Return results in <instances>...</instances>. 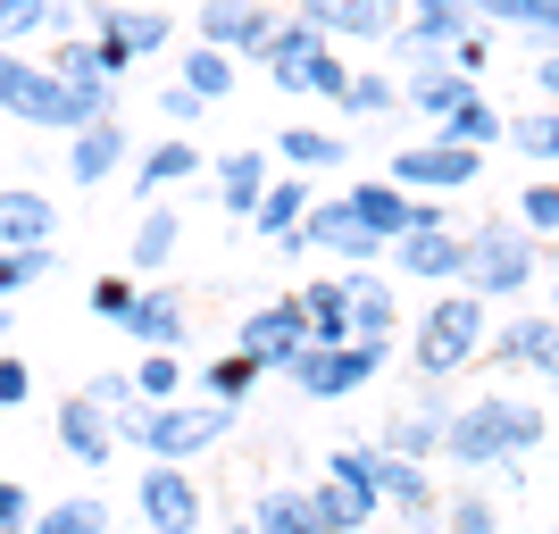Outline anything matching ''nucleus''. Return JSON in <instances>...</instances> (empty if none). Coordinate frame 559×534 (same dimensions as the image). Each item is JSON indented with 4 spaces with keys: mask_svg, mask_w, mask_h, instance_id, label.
<instances>
[{
    "mask_svg": "<svg viewBox=\"0 0 559 534\" xmlns=\"http://www.w3.org/2000/svg\"><path fill=\"white\" fill-rule=\"evenodd\" d=\"M134 293H142V284L134 276H117V268H109V276H93V318H126V309H134Z\"/></svg>",
    "mask_w": 559,
    "mask_h": 534,
    "instance_id": "46",
    "label": "nucleus"
},
{
    "mask_svg": "<svg viewBox=\"0 0 559 534\" xmlns=\"http://www.w3.org/2000/svg\"><path fill=\"white\" fill-rule=\"evenodd\" d=\"M401 9H409V0H401Z\"/></svg>",
    "mask_w": 559,
    "mask_h": 534,
    "instance_id": "58",
    "label": "nucleus"
},
{
    "mask_svg": "<svg viewBox=\"0 0 559 534\" xmlns=\"http://www.w3.org/2000/svg\"><path fill=\"white\" fill-rule=\"evenodd\" d=\"M485 301H476V293H443V301L426 309L418 318V334H409V359H418V376L426 384H451V376L460 368H476V359H485Z\"/></svg>",
    "mask_w": 559,
    "mask_h": 534,
    "instance_id": "3",
    "label": "nucleus"
},
{
    "mask_svg": "<svg viewBox=\"0 0 559 534\" xmlns=\"http://www.w3.org/2000/svg\"><path fill=\"white\" fill-rule=\"evenodd\" d=\"M418 25H476V0H409Z\"/></svg>",
    "mask_w": 559,
    "mask_h": 534,
    "instance_id": "51",
    "label": "nucleus"
},
{
    "mask_svg": "<svg viewBox=\"0 0 559 534\" xmlns=\"http://www.w3.org/2000/svg\"><path fill=\"white\" fill-rule=\"evenodd\" d=\"M234 351H242L259 376H284V368H293V359L309 351V318H301V301H293V293H284V301H259L251 318L234 325Z\"/></svg>",
    "mask_w": 559,
    "mask_h": 534,
    "instance_id": "6",
    "label": "nucleus"
},
{
    "mask_svg": "<svg viewBox=\"0 0 559 534\" xmlns=\"http://www.w3.org/2000/svg\"><path fill=\"white\" fill-rule=\"evenodd\" d=\"M43 68H50V75H68V84H100V59H93V43H84V34H59Z\"/></svg>",
    "mask_w": 559,
    "mask_h": 534,
    "instance_id": "42",
    "label": "nucleus"
},
{
    "mask_svg": "<svg viewBox=\"0 0 559 534\" xmlns=\"http://www.w3.org/2000/svg\"><path fill=\"white\" fill-rule=\"evenodd\" d=\"M84 401H93V410H109V418H117V410H134V376H126V368H100L93 376V384H84Z\"/></svg>",
    "mask_w": 559,
    "mask_h": 534,
    "instance_id": "45",
    "label": "nucleus"
},
{
    "mask_svg": "<svg viewBox=\"0 0 559 534\" xmlns=\"http://www.w3.org/2000/svg\"><path fill=\"white\" fill-rule=\"evenodd\" d=\"M476 176H485V151H460V142H401V151H393V176H384V185L443 201V192H467Z\"/></svg>",
    "mask_w": 559,
    "mask_h": 534,
    "instance_id": "7",
    "label": "nucleus"
},
{
    "mask_svg": "<svg viewBox=\"0 0 559 534\" xmlns=\"http://www.w3.org/2000/svg\"><path fill=\"white\" fill-rule=\"evenodd\" d=\"M384 359H393V343H334V351L309 343L284 376L301 384V401H350V393H368L376 376H384Z\"/></svg>",
    "mask_w": 559,
    "mask_h": 534,
    "instance_id": "4",
    "label": "nucleus"
},
{
    "mask_svg": "<svg viewBox=\"0 0 559 534\" xmlns=\"http://www.w3.org/2000/svg\"><path fill=\"white\" fill-rule=\"evenodd\" d=\"M210 176H217V210H226L234 226H251L259 192L276 185V167H267V151H259V142H242V151H226V159H217Z\"/></svg>",
    "mask_w": 559,
    "mask_h": 534,
    "instance_id": "17",
    "label": "nucleus"
},
{
    "mask_svg": "<svg viewBox=\"0 0 559 534\" xmlns=\"http://www.w3.org/2000/svg\"><path fill=\"white\" fill-rule=\"evenodd\" d=\"M376 493L401 510V526H435V510H443V501H435V476H426V460H393V451H384V476H376Z\"/></svg>",
    "mask_w": 559,
    "mask_h": 534,
    "instance_id": "25",
    "label": "nucleus"
},
{
    "mask_svg": "<svg viewBox=\"0 0 559 534\" xmlns=\"http://www.w3.org/2000/svg\"><path fill=\"white\" fill-rule=\"evenodd\" d=\"M301 493H309V510H318V526H326V534H368L376 510H384L368 485H350V476H334V467L318 476V485H301Z\"/></svg>",
    "mask_w": 559,
    "mask_h": 534,
    "instance_id": "20",
    "label": "nucleus"
},
{
    "mask_svg": "<svg viewBox=\"0 0 559 534\" xmlns=\"http://www.w3.org/2000/svg\"><path fill=\"white\" fill-rule=\"evenodd\" d=\"M543 435H551V418H543L535 401H518V393H476V401H460V410H451L443 460H451V467H510V460H526Z\"/></svg>",
    "mask_w": 559,
    "mask_h": 534,
    "instance_id": "1",
    "label": "nucleus"
},
{
    "mask_svg": "<svg viewBox=\"0 0 559 534\" xmlns=\"http://www.w3.org/2000/svg\"><path fill=\"white\" fill-rule=\"evenodd\" d=\"M201 142L192 134H167V142H151V151H142L134 159V201H159L167 185H192V176H201Z\"/></svg>",
    "mask_w": 559,
    "mask_h": 534,
    "instance_id": "23",
    "label": "nucleus"
},
{
    "mask_svg": "<svg viewBox=\"0 0 559 534\" xmlns=\"http://www.w3.org/2000/svg\"><path fill=\"white\" fill-rule=\"evenodd\" d=\"M25 393H34V368H25L17 351H0V410H17Z\"/></svg>",
    "mask_w": 559,
    "mask_h": 534,
    "instance_id": "52",
    "label": "nucleus"
},
{
    "mask_svg": "<svg viewBox=\"0 0 559 534\" xmlns=\"http://www.w3.org/2000/svg\"><path fill=\"white\" fill-rule=\"evenodd\" d=\"M451 68H460L467 84H476V75L492 68V25H467V34H460V50H451Z\"/></svg>",
    "mask_w": 559,
    "mask_h": 534,
    "instance_id": "48",
    "label": "nucleus"
},
{
    "mask_svg": "<svg viewBox=\"0 0 559 534\" xmlns=\"http://www.w3.org/2000/svg\"><path fill=\"white\" fill-rule=\"evenodd\" d=\"M0 534H34V493L0 476Z\"/></svg>",
    "mask_w": 559,
    "mask_h": 534,
    "instance_id": "49",
    "label": "nucleus"
},
{
    "mask_svg": "<svg viewBox=\"0 0 559 534\" xmlns=\"http://www.w3.org/2000/svg\"><path fill=\"white\" fill-rule=\"evenodd\" d=\"M251 384H259V368L242 359V351H217L210 368H201V401H234V410H242V393H251Z\"/></svg>",
    "mask_w": 559,
    "mask_h": 534,
    "instance_id": "38",
    "label": "nucleus"
},
{
    "mask_svg": "<svg viewBox=\"0 0 559 534\" xmlns=\"http://www.w3.org/2000/svg\"><path fill=\"white\" fill-rule=\"evenodd\" d=\"M510 142L526 151V159L559 167V109H526V117H510Z\"/></svg>",
    "mask_w": 559,
    "mask_h": 534,
    "instance_id": "39",
    "label": "nucleus"
},
{
    "mask_svg": "<svg viewBox=\"0 0 559 534\" xmlns=\"http://www.w3.org/2000/svg\"><path fill=\"white\" fill-rule=\"evenodd\" d=\"M134 510H142V534H201L210 526L201 476H192V467H167V460H151L134 476Z\"/></svg>",
    "mask_w": 559,
    "mask_h": 534,
    "instance_id": "5",
    "label": "nucleus"
},
{
    "mask_svg": "<svg viewBox=\"0 0 559 534\" xmlns=\"http://www.w3.org/2000/svg\"><path fill=\"white\" fill-rule=\"evenodd\" d=\"M518 226L535 234V242L559 234V185H526V192H518Z\"/></svg>",
    "mask_w": 559,
    "mask_h": 534,
    "instance_id": "44",
    "label": "nucleus"
},
{
    "mask_svg": "<svg viewBox=\"0 0 559 534\" xmlns=\"http://www.w3.org/2000/svg\"><path fill=\"white\" fill-rule=\"evenodd\" d=\"M467 93H476V84H467L460 68H418V75H401V109H418V117H435V126H443V117L460 109Z\"/></svg>",
    "mask_w": 559,
    "mask_h": 534,
    "instance_id": "28",
    "label": "nucleus"
},
{
    "mask_svg": "<svg viewBox=\"0 0 559 534\" xmlns=\"http://www.w3.org/2000/svg\"><path fill=\"white\" fill-rule=\"evenodd\" d=\"M9 334H17V318H9V301H0V343H9Z\"/></svg>",
    "mask_w": 559,
    "mask_h": 534,
    "instance_id": "54",
    "label": "nucleus"
},
{
    "mask_svg": "<svg viewBox=\"0 0 559 534\" xmlns=\"http://www.w3.org/2000/svg\"><path fill=\"white\" fill-rule=\"evenodd\" d=\"M59 268V251H0V301H17L25 284H43Z\"/></svg>",
    "mask_w": 559,
    "mask_h": 534,
    "instance_id": "41",
    "label": "nucleus"
},
{
    "mask_svg": "<svg viewBox=\"0 0 559 534\" xmlns=\"http://www.w3.org/2000/svg\"><path fill=\"white\" fill-rule=\"evenodd\" d=\"M84 25H93V43H117L126 59H151V50L176 43V25H167L159 9H126V0H93Z\"/></svg>",
    "mask_w": 559,
    "mask_h": 534,
    "instance_id": "14",
    "label": "nucleus"
},
{
    "mask_svg": "<svg viewBox=\"0 0 559 534\" xmlns=\"http://www.w3.org/2000/svg\"><path fill=\"white\" fill-rule=\"evenodd\" d=\"M34 34H75V0H0V50L34 43Z\"/></svg>",
    "mask_w": 559,
    "mask_h": 534,
    "instance_id": "26",
    "label": "nucleus"
},
{
    "mask_svg": "<svg viewBox=\"0 0 559 534\" xmlns=\"http://www.w3.org/2000/svg\"><path fill=\"white\" fill-rule=\"evenodd\" d=\"M443 435H451V401L435 393V384L384 418V451H393V460H443Z\"/></svg>",
    "mask_w": 559,
    "mask_h": 534,
    "instance_id": "13",
    "label": "nucleus"
},
{
    "mask_svg": "<svg viewBox=\"0 0 559 534\" xmlns=\"http://www.w3.org/2000/svg\"><path fill=\"white\" fill-rule=\"evenodd\" d=\"M309 201H318V192H309V176H276V185L259 192L251 226L267 234V242H284V234H293V226H301V217H309Z\"/></svg>",
    "mask_w": 559,
    "mask_h": 534,
    "instance_id": "32",
    "label": "nucleus"
},
{
    "mask_svg": "<svg viewBox=\"0 0 559 534\" xmlns=\"http://www.w3.org/2000/svg\"><path fill=\"white\" fill-rule=\"evenodd\" d=\"M117 325H126L142 351H185V343H192V301L176 293V284H142L134 309H126Z\"/></svg>",
    "mask_w": 559,
    "mask_h": 534,
    "instance_id": "11",
    "label": "nucleus"
},
{
    "mask_svg": "<svg viewBox=\"0 0 559 534\" xmlns=\"http://www.w3.org/2000/svg\"><path fill=\"white\" fill-rule=\"evenodd\" d=\"M284 251H326V259H343V268H376L384 242L350 217V201H309V217L284 234Z\"/></svg>",
    "mask_w": 559,
    "mask_h": 534,
    "instance_id": "8",
    "label": "nucleus"
},
{
    "mask_svg": "<svg viewBox=\"0 0 559 534\" xmlns=\"http://www.w3.org/2000/svg\"><path fill=\"white\" fill-rule=\"evenodd\" d=\"M59 451H68L75 467H109V460H117V426H109V410H93L84 393L59 401Z\"/></svg>",
    "mask_w": 559,
    "mask_h": 534,
    "instance_id": "21",
    "label": "nucleus"
},
{
    "mask_svg": "<svg viewBox=\"0 0 559 534\" xmlns=\"http://www.w3.org/2000/svg\"><path fill=\"white\" fill-rule=\"evenodd\" d=\"M159 117L176 126V134H185V126H201V117H210V100H201V93H185V84H167V93H159Z\"/></svg>",
    "mask_w": 559,
    "mask_h": 534,
    "instance_id": "50",
    "label": "nucleus"
},
{
    "mask_svg": "<svg viewBox=\"0 0 559 534\" xmlns=\"http://www.w3.org/2000/svg\"><path fill=\"white\" fill-rule=\"evenodd\" d=\"M343 309H350V343H393V325H401L393 276H376V268H343Z\"/></svg>",
    "mask_w": 559,
    "mask_h": 534,
    "instance_id": "15",
    "label": "nucleus"
},
{
    "mask_svg": "<svg viewBox=\"0 0 559 534\" xmlns=\"http://www.w3.org/2000/svg\"><path fill=\"white\" fill-rule=\"evenodd\" d=\"M350 75L359 68H343V59H334V43L318 50V59H309V75H301V93H318V100H334V109H343V93H350Z\"/></svg>",
    "mask_w": 559,
    "mask_h": 534,
    "instance_id": "43",
    "label": "nucleus"
},
{
    "mask_svg": "<svg viewBox=\"0 0 559 534\" xmlns=\"http://www.w3.org/2000/svg\"><path fill=\"white\" fill-rule=\"evenodd\" d=\"M234 68H242V59H226V50H210V43H192L185 50V75H176V84H185V93H201L217 109V100L234 93Z\"/></svg>",
    "mask_w": 559,
    "mask_h": 534,
    "instance_id": "37",
    "label": "nucleus"
},
{
    "mask_svg": "<svg viewBox=\"0 0 559 534\" xmlns=\"http://www.w3.org/2000/svg\"><path fill=\"white\" fill-rule=\"evenodd\" d=\"M293 301H301V318H309V343H318V351L350 343V309H343V276H318V284H301V293H293Z\"/></svg>",
    "mask_w": 559,
    "mask_h": 534,
    "instance_id": "29",
    "label": "nucleus"
},
{
    "mask_svg": "<svg viewBox=\"0 0 559 534\" xmlns=\"http://www.w3.org/2000/svg\"><path fill=\"white\" fill-rule=\"evenodd\" d=\"M126 151H134L126 117H100V126H84V134L68 142V176H75V185H109L117 167H126Z\"/></svg>",
    "mask_w": 559,
    "mask_h": 534,
    "instance_id": "22",
    "label": "nucleus"
},
{
    "mask_svg": "<svg viewBox=\"0 0 559 534\" xmlns=\"http://www.w3.org/2000/svg\"><path fill=\"white\" fill-rule=\"evenodd\" d=\"M343 109H350V117H393V109H401V84H393V75H376V68H368V75H350Z\"/></svg>",
    "mask_w": 559,
    "mask_h": 534,
    "instance_id": "40",
    "label": "nucleus"
},
{
    "mask_svg": "<svg viewBox=\"0 0 559 534\" xmlns=\"http://www.w3.org/2000/svg\"><path fill=\"white\" fill-rule=\"evenodd\" d=\"M476 25H510V34L559 43V0H476Z\"/></svg>",
    "mask_w": 559,
    "mask_h": 534,
    "instance_id": "34",
    "label": "nucleus"
},
{
    "mask_svg": "<svg viewBox=\"0 0 559 534\" xmlns=\"http://www.w3.org/2000/svg\"><path fill=\"white\" fill-rule=\"evenodd\" d=\"M435 142H460V151H492V142H510V117L492 109L485 93H467L460 109H451L443 126H435Z\"/></svg>",
    "mask_w": 559,
    "mask_h": 534,
    "instance_id": "30",
    "label": "nucleus"
},
{
    "mask_svg": "<svg viewBox=\"0 0 559 534\" xmlns=\"http://www.w3.org/2000/svg\"><path fill=\"white\" fill-rule=\"evenodd\" d=\"M34 534H109V501L100 493H68V501L34 510Z\"/></svg>",
    "mask_w": 559,
    "mask_h": 534,
    "instance_id": "35",
    "label": "nucleus"
},
{
    "mask_svg": "<svg viewBox=\"0 0 559 534\" xmlns=\"http://www.w3.org/2000/svg\"><path fill=\"white\" fill-rule=\"evenodd\" d=\"M293 17L318 34V43H393L401 34V0H301Z\"/></svg>",
    "mask_w": 559,
    "mask_h": 534,
    "instance_id": "10",
    "label": "nucleus"
},
{
    "mask_svg": "<svg viewBox=\"0 0 559 534\" xmlns=\"http://www.w3.org/2000/svg\"><path fill=\"white\" fill-rule=\"evenodd\" d=\"M393 268H401V276H418V284H451V276H460V226L401 234V242H393Z\"/></svg>",
    "mask_w": 559,
    "mask_h": 534,
    "instance_id": "24",
    "label": "nucleus"
},
{
    "mask_svg": "<svg viewBox=\"0 0 559 534\" xmlns=\"http://www.w3.org/2000/svg\"><path fill=\"white\" fill-rule=\"evenodd\" d=\"M535 84L551 93V109H559V50H543V59H535Z\"/></svg>",
    "mask_w": 559,
    "mask_h": 534,
    "instance_id": "53",
    "label": "nucleus"
},
{
    "mask_svg": "<svg viewBox=\"0 0 559 534\" xmlns=\"http://www.w3.org/2000/svg\"><path fill=\"white\" fill-rule=\"evenodd\" d=\"M126 376H134V393L151 401V410H159V401H185V393H192V376H185V359H176V351H142Z\"/></svg>",
    "mask_w": 559,
    "mask_h": 534,
    "instance_id": "36",
    "label": "nucleus"
},
{
    "mask_svg": "<svg viewBox=\"0 0 559 534\" xmlns=\"http://www.w3.org/2000/svg\"><path fill=\"white\" fill-rule=\"evenodd\" d=\"M343 201H350V217H359V226H368L376 242H384V251H393L401 234L418 226V192H401V185H384V176H368V185H350Z\"/></svg>",
    "mask_w": 559,
    "mask_h": 534,
    "instance_id": "18",
    "label": "nucleus"
},
{
    "mask_svg": "<svg viewBox=\"0 0 559 534\" xmlns=\"http://www.w3.org/2000/svg\"><path fill=\"white\" fill-rule=\"evenodd\" d=\"M318 50H326V43H318L301 17H276V34H267V50H259V68L276 75L284 93H301V75H309V59H318Z\"/></svg>",
    "mask_w": 559,
    "mask_h": 534,
    "instance_id": "27",
    "label": "nucleus"
},
{
    "mask_svg": "<svg viewBox=\"0 0 559 534\" xmlns=\"http://www.w3.org/2000/svg\"><path fill=\"white\" fill-rule=\"evenodd\" d=\"M443 534H492V501L485 493H460V501L443 510Z\"/></svg>",
    "mask_w": 559,
    "mask_h": 534,
    "instance_id": "47",
    "label": "nucleus"
},
{
    "mask_svg": "<svg viewBox=\"0 0 559 534\" xmlns=\"http://www.w3.org/2000/svg\"><path fill=\"white\" fill-rule=\"evenodd\" d=\"M251 534H326V526H318V510H309L301 485H267L259 510H251Z\"/></svg>",
    "mask_w": 559,
    "mask_h": 534,
    "instance_id": "33",
    "label": "nucleus"
},
{
    "mask_svg": "<svg viewBox=\"0 0 559 534\" xmlns=\"http://www.w3.org/2000/svg\"><path fill=\"white\" fill-rule=\"evenodd\" d=\"M535 276H543V242L518 226V217H485V226L460 234V284L476 301H510V293H526Z\"/></svg>",
    "mask_w": 559,
    "mask_h": 534,
    "instance_id": "2",
    "label": "nucleus"
},
{
    "mask_svg": "<svg viewBox=\"0 0 559 534\" xmlns=\"http://www.w3.org/2000/svg\"><path fill=\"white\" fill-rule=\"evenodd\" d=\"M551 318H559V268H551Z\"/></svg>",
    "mask_w": 559,
    "mask_h": 534,
    "instance_id": "55",
    "label": "nucleus"
},
{
    "mask_svg": "<svg viewBox=\"0 0 559 534\" xmlns=\"http://www.w3.org/2000/svg\"><path fill=\"white\" fill-rule=\"evenodd\" d=\"M0 426H9V410H0Z\"/></svg>",
    "mask_w": 559,
    "mask_h": 534,
    "instance_id": "57",
    "label": "nucleus"
},
{
    "mask_svg": "<svg viewBox=\"0 0 559 534\" xmlns=\"http://www.w3.org/2000/svg\"><path fill=\"white\" fill-rule=\"evenodd\" d=\"M485 359H501V368H535V376H559V318H551V309H526V318L492 325V334H485Z\"/></svg>",
    "mask_w": 559,
    "mask_h": 534,
    "instance_id": "12",
    "label": "nucleus"
},
{
    "mask_svg": "<svg viewBox=\"0 0 559 534\" xmlns=\"http://www.w3.org/2000/svg\"><path fill=\"white\" fill-rule=\"evenodd\" d=\"M176 251H185V217L167 210V201H151L134 226V242H126V276L134 284H159V268H176Z\"/></svg>",
    "mask_w": 559,
    "mask_h": 534,
    "instance_id": "19",
    "label": "nucleus"
},
{
    "mask_svg": "<svg viewBox=\"0 0 559 534\" xmlns=\"http://www.w3.org/2000/svg\"><path fill=\"white\" fill-rule=\"evenodd\" d=\"M276 159L293 167V176H318V167H343L350 159V142L326 134V126H284V134H276Z\"/></svg>",
    "mask_w": 559,
    "mask_h": 534,
    "instance_id": "31",
    "label": "nucleus"
},
{
    "mask_svg": "<svg viewBox=\"0 0 559 534\" xmlns=\"http://www.w3.org/2000/svg\"><path fill=\"white\" fill-rule=\"evenodd\" d=\"M59 242V201L34 185H9L0 192V251H50Z\"/></svg>",
    "mask_w": 559,
    "mask_h": 534,
    "instance_id": "16",
    "label": "nucleus"
},
{
    "mask_svg": "<svg viewBox=\"0 0 559 534\" xmlns=\"http://www.w3.org/2000/svg\"><path fill=\"white\" fill-rule=\"evenodd\" d=\"M284 9H267V0H201L192 9V43L226 50V59H259L267 50V34H276Z\"/></svg>",
    "mask_w": 559,
    "mask_h": 534,
    "instance_id": "9",
    "label": "nucleus"
},
{
    "mask_svg": "<svg viewBox=\"0 0 559 534\" xmlns=\"http://www.w3.org/2000/svg\"><path fill=\"white\" fill-rule=\"evenodd\" d=\"M226 534H251V518H242V526H226Z\"/></svg>",
    "mask_w": 559,
    "mask_h": 534,
    "instance_id": "56",
    "label": "nucleus"
}]
</instances>
